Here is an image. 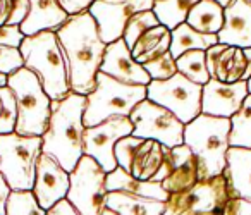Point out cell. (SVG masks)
<instances>
[{"mask_svg":"<svg viewBox=\"0 0 251 215\" xmlns=\"http://www.w3.org/2000/svg\"><path fill=\"white\" fill-rule=\"evenodd\" d=\"M100 71L122 83L131 84H145L147 86L151 81L150 74L143 67V64L138 62L133 57V52L122 38L108 43L105 50L103 60H101Z\"/></svg>","mask_w":251,"mask_h":215,"instance_id":"ac0fdd59","label":"cell"},{"mask_svg":"<svg viewBox=\"0 0 251 215\" xmlns=\"http://www.w3.org/2000/svg\"><path fill=\"white\" fill-rule=\"evenodd\" d=\"M57 36L69 60L71 90L79 95L91 93L97 86V74L107 50L97 21L90 11L71 14L57 29Z\"/></svg>","mask_w":251,"mask_h":215,"instance_id":"6da1fadb","label":"cell"},{"mask_svg":"<svg viewBox=\"0 0 251 215\" xmlns=\"http://www.w3.org/2000/svg\"><path fill=\"white\" fill-rule=\"evenodd\" d=\"M248 97L246 81L226 83L210 78L208 83L203 84L201 95V112L217 117H232L239 107L243 105L244 98Z\"/></svg>","mask_w":251,"mask_h":215,"instance_id":"e0dca14e","label":"cell"},{"mask_svg":"<svg viewBox=\"0 0 251 215\" xmlns=\"http://www.w3.org/2000/svg\"><path fill=\"white\" fill-rule=\"evenodd\" d=\"M200 0H155L153 12L157 14L160 25L174 29L181 23H186L189 11Z\"/></svg>","mask_w":251,"mask_h":215,"instance_id":"83f0119b","label":"cell"},{"mask_svg":"<svg viewBox=\"0 0 251 215\" xmlns=\"http://www.w3.org/2000/svg\"><path fill=\"white\" fill-rule=\"evenodd\" d=\"M230 146L251 148V93L244 98L239 110L230 117Z\"/></svg>","mask_w":251,"mask_h":215,"instance_id":"f1b7e54d","label":"cell"},{"mask_svg":"<svg viewBox=\"0 0 251 215\" xmlns=\"http://www.w3.org/2000/svg\"><path fill=\"white\" fill-rule=\"evenodd\" d=\"M215 2H219V4H220V5H222V7H226V5H227V4H229L230 0H215Z\"/></svg>","mask_w":251,"mask_h":215,"instance_id":"ee69618b","label":"cell"},{"mask_svg":"<svg viewBox=\"0 0 251 215\" xmlns=\"http://www.w3.org/2000/svg\"><path fill=\"white\" fill-rule=\"evenodd\" d=\"M143 67L147 69V73L150 74L151 80H155V81L169 80V78H172L174 74L179 73L177 64H176V57L171 54V50L165 52L164 55L143 64Z\"/></svg>","mask_w":251,"mask_h":215,"instance_id":"e575fe53","label":"cell"},{"mask_svg":"<svg viewBox=\"0 0 251 215\" xmlns=\"http://www.w3.org/2000/svg\"><path fill=\"white\" fill-rule=\"evenodd\" d=\"M229 198L227 179L219 174L184 191L169 193L162 215H224Z\"/></svg>","mask_w":251,"mask_h":215,"instance_id":"9c48e42d","label":"cell"},{"mask_svg":"<svg viewBox=\"0 0 251 215\" xmlns=\"http://www.w3.org/2000/svg\"><path fill=\"white\" fill-rule=\"evenodd\" d=\"M0 98H2V112H0V134H11L16 133L18 126V102L11 86L0 88Z\"/></svg>","mask_w":251,"mask_h":215,"instance_id":"d6a6232c","label":"cell"},{"mask_svg":"<svg viewBox=\"0 0 251 215\" xmlns=\"http://www.w3.org/2000/svg\"><path fill=\"white\" fill-rule=\"evenodd\" d=\"M134 126L129 117H110L97 126L84 129V155L95 159L107 172L117 167L115 160V143L124 136L133 134Z\"/></svg>","mask_w":251,"mask_h":215,"instance_id":"4fadbf2b","label":"cell"},{"mask_svg":"<svg viewBox=\"0 0 251 215\" xmlns=\"http://www.w3.org/2000/svg\"><path fill=\"white\" fill-rule=\"evenodd\" d=\"M230 119L200 114L184 124V145L191 148L200 163V181L219 176L227 165L230 148Z\"/></svg>","mask_w":251,"mask_h":215,"instance_id":"277c9868","label":"cell"},{"mask_svg":"<svg viewBox=\"0 0 251 215\" xmlns=\"http://www.w3.org/2000/svg\"><path fill=\"white\" fill-rule=\"evenodd\" d=\"M95 0H60L62 7L67 11V14H77V12L88 11L90 5L93 4Z\"/></svg>","mask_w":251,"mask_h":215,"instance_id":"ab89813d","label":"cell"},{"mask_svg":"<svg viewBox=\"0 0 251 215\" xmlns=\"http://www.w3.org/2000/svg\"><path fill=\"white\" fill-rule=\"evenodd\" d=\"M203 84L188 80L177 73L169 80L155 81L147 84V98L174 112L184 124L201 114Z\"/></svg>","mask_w":251,"mask_h":215,"instance_id":"8fae6325","label":"cell"},{"mask_svg":"<svg viewBox=\"0 0 251 215\" xmlns=\"http://www.w3.org/2000/svg\"><path fill=\"white\" fill-rule=\"evenodd\" d=\"M105 205L119 215H162L165 210V201L126 191H108Z\"/></svg>","mask_w":251,"mask_h":215,"instance_id":"cb8c5ba5","label":"cell"},{"mask_svg":"<svg viewBox=\"0 0 251 215\" xmlns=\"http://www.w3.org/2000/svg\"><path fill=\"white\" fill-rule=\"evenodd\" d=\"M145 98V84L122 83L98 71L97 86L86 95V107L83 115L84 126H97L110 117H129L133 108Z\"/></svg>","mask_w":251,"mask_h":215,"instance_id":"5b68a950","label":"cell"},{"mask_svg":"<svg viewBox=\"0 0 251 215\" xmlns=\"http://www.w3.org/2000/svg\"><path fill=\"white\" fill-rule=\"evenodd\" d=\"M215 43H219V36L198 31L188 23H181L171 29V54L176 59L188 50H206Z\"/></svg>","mask_w":251,"mask_h":215,"instance_id":"484cf974","label":"cell"},{"mask_svg":"<svg viewBox=\"0 0 251 215\" xmlns=\"http://www.w3.org/2000/svg\"><path fill=\"white\" fill-rule=\"evenodd\" d=\"M69 14L60 0H29V12L21 23V31L26 36L40 31H57L67 21Z\"/></svg>","mask_w":251,"mask_h":215,"instance_id":"44dd1931","label":"cell"},{"mask_svg":"<svg viewBox=\"0 0 251 215\" xmlns=\"http://www.w3.org/2000/svg\"><path fill=\"white\" fill-rule=\"evenodd\" d=\"M107 191H126V193L140 194L145 198H153V200L167 201L169 193L164 189L162 183L158 181H141L138 177L126 172L122 167H115L112 172H107Z\"/></svg>","mask_w":251,"mask_h":215,"instance_id":"603a6c76","label":"cell"},{"mask_svg":"<svg viewBox=\"0 0 251 215\" xmlns=\"http://www.w3.org/2000/svg\"><path fill=\"white\" fill-rule=\"evenodd\" d=\"M224 215H251V201L243 198H229Z\"/></svg>","mask_w":251,"mask_h":215,"instance_id":"74e56055","label":"cell"},{"mask_svg":"<svg viewBox=\"0 0 251 215\" xmlns=\"http://www.w3.org/2000/svg\"><path fill=\"white\" fill-rule=\"evenodd\" d=\"M2 107H4V105H2V98H0V112H2Z\"/></svg>","mask_w":251,"mask_h":215,"instance_id":"bcb514c9","label":"cell"},{"mask_svg":"<svg viewBox=\"0 0 251 215\" xmlns=\"http://www.w3.org/2000/svg\"><path fill=\"white\" fill-rule=\"evenodd\" d=\"M205 54L208 74L213 80L236 83L248 81L251 76V47L241 49L226 43H215L206 49Z\"/></svg>","mask_w":251,"mask_h":215,"instance_id":"9a60e30c","label":"cell"},{"mask_svg":"<svg viewBox=\"0 0 251 215\" xmlns=\"http://www.w3.org/2000/svg\"><path fill=\"white\" fill-rule=\"evenodd\" d=\"M5 84H7V74L0 73V88L5 86Z\"/></svg>","mask_w":251,"mask_h":215,"instance_id":"b9f144b4","label":"cell"},{"mask_svg":"<svg viewBox=\"0 0 251 215\" xmlns=\"http://www.w3.org/2000/svg\"><path fill=\"white\" fill-rule=\"evenodd\" d=\"M42 146V136L19 133L0 134V172L4 174L12 191L33 189Z\"/></svg>","mask_w":251,"mask_h":215,"instance_id":"ba28073f","label":"cell"},{"mask_svg":"<svg viewBox=\"0 0 251 215\" xmlns=\"http://www.w3.org/2000/svg\"><path fill=\"white\" fill-rule=\"evenodd\" d=\"M7 86L18 102V126L16 133L26 136H43L52 115V98L43 90L40 78L23 66L7 76Z\"/></svg>","mask_w":251,"mask_h":215,"instance_id":"8992f818","label":"cell"},{"mask_svg":"<svg viewBox=\"0 0 251 215\" xmlns=\"http://www.w3.org/2000/svg\"><path fill=\"white\" fill-rule=\"evenodd\" d=\"M101 215H119V214H117V212H114V210H110V208L105 207V210L101 212Z\"/></svg>","mask_w":251,"mask_h":215,"instance_id":"7bdbcfd3","label":"cell"},{"mask_svg":"<svg viewBox=\"0 0 251 215\" xmlns=\"http://www.w3.org/2000/svg\"><path fill=\"white\" fill-rule=\"evenodd\" d=\"M47 215H81V214L69 200L64 198V200L57 201L53 207H50L49 210H47Z\"/></svg>","mask_w":251,"mask_h":215,"instance_id":"f35d334b","label":"cell"},{"mask_svg":"<svg viewBox=\"0 0 251 215\" xmlns=\"http://www.w3.org/2000/svg\"><path fill=\"white\" fill-rule=\"evenodd\" d=\"M169 50H171V29L164 25H158L143 33L134 43L131 52L138 62L147 64L157 57L164 55Z\"/></svg>","mask_w":251,"mask_h":215,"instance_id":"d4e9b609","label":"cell"},{"mask_svg":"<svg viewBox=\"0 0 251 215\" xmlns=\"http://www.w3.org/2000/svg\"><path fill=\"white\" fill-rule=\"evenodd\" d=\"M186 23L201 33L217 35L224 25V7L215 0H200L189 11Z\"/></svg>","mask_w":251,"mask_h":215,"instance_id":"4316f807","label":"cell"},{"mask_svg":"<svg viewBox=\"0 0 251 215\" xmlns=\"http://www.w3.org/2000/svg\"><path fill=\"white\" fill-rule=\"evenodd\" d=\"M69 176L71 184L66 200H69L81 215H101L107 207V170L95 159L83 155Z\"/></svg>","mask_w":251,"mask_h":215,"instance_id":"30bf717a","label":"cell"},{"mask_svg":"<svg viewBox=\"0 0 251 215\" xmlns=\"http://www.w3.org/2000/svg\"><path fill=\"white\" fill-rule=\"evenodd\" d=\"M71 184V176L52 155L42 152L36 162L35 172V184H33V193L36 200L40 201L45 210L64 200L67 196Z\"/></svg>","mask_w":251,"mask_h":215,"instance_id":"2e32d148","label":"cell"},{"mask_svg":"<svg viewBox=\"0 0 251 215\" xmlns=\"http://www.w3.org/2000/svg\"><path fill=\"white\" fill-rule=\"evenodd\" d=\"M115 160L126 172L141 181H162L171 174L174 159L172 148L157 139L129 134L115 143Z\"/></svg>","mask_w":251,"mask_h":215,"instance_id":"52a82bcc","label":"cell"},{"mask_svg":"<svg viewBox=\"0 0 251 215\" xmlns=\"http://www.w3.org/2000/svg\"><path fill=\"white\" fill-rule=\"evenodd\" d=\"M29 12V0H0V26L18 25L26 19Z\"/></svg>","mask_w":251,"mask_h":215,"instance_id":"836d02e7","label":"cell"},{"mask_svg":"<svg viewBox=\"0 0 251 215\" xmlns=\"http://www.w3.org/2000/svg\"><path fill=\"white\" fill-rule=\"evenodd\" d=\"M11 193L12 188L5 181L4 174L0 172V215H5V212H7V200L11 196Z\"/></svg>","mask_w":251,"mask_h":215,"instance_id":"60d3db41","label":"cell"},{"mask_svg":"<svg viewBox=\"0 0 251 215\" xmlns=\"http://www.w3.org/2000/svg\"><path fill=\"white\" fill-rule=\"evenodd\" d=\"M5 215H47V210L40 205L31 189H23L11 193Z\"/></svg>","mask_w":251,"mask_h":215,"instance_id":"1f68e13d","label":"cell"},{"mask_svg":"<svg viewBox=\"0 0 251 215\" xmlns=\"http://www.w3.org/2000/svg\"><path fill=\"white\" fill-rule=\"evenodd\" d=\"M129 119L134 126L133 134L157 139L169 148L184 143V122L174 112L155 104L150 98L141 100L133 108Z\"/></svg>","mask_w":251,"mask_h":215,"instance_id":"7c38bea8","label":"cell"},{"mask_svg":"<svg viewBox=\"0 0 251 215\" xmlns=\"http://www.w3.org/2000/svg\"><path fill=\"white\" fill-rule=\"evenodd\" d=\"M226 160L227 165L222 174L227 179L229 196L251 201V148L230 146Z\"/></svg>","mask_w":251,"mask_h":215,"instance_id":"ffe728a7","label":"cell"},{"mask_svg":"<svg viewBox=\"0 0 251 215\" xmlns=\"http://www.w3.org/2000/svg\"><path fill=\"white\" fill-rule=\"evenodd\" d=\"M217 36L219 43L251 47V0H230L224 7V25Z\"/></svg>","mask_w":251,"mask_h":215,"instance_id":"d6986e66","label":"cell"},{"mask_svg":"<svg viewBox=\"0 0 251 215\" xmlns=\"http://www.w3.org/2000/svg\"><path fill=\"white\" fill-rule=\"evenodd\" d=\"M25 33L21 31V26L18 25H2L0 26V45L16 47L19 49L25 40Z\"/></svg>","mask_w":251,"mask_h":215,"instance_id":"8d00e7d4","label":"cell"},{"mask_svg":"<svg viewBox=\"0 0 251 215\" xmlns=\"http://www.w3.org/2000/svg\"><path fill=\"white\" fill-rule=\"evenodd\" d=\"M25 59V67L31 69L40 78L43 90L52 100H62L71 90L69 60L60 43L57 31H40L25 36L19 47Z\"/></svg>","mask_w":251,"mask_h":215,"instance_id":"3957f363","label":"cell"},{"mask_svg":"<svg viewBox=\"0 0 251 215\" xmlns=\"http://www.w3.org/2000/svg\"><path fill=\"white\" fill-rule=\"evenodd\" d=\"M158 25H160V21H158L153 9H150V11H140L134 16H131L129 21L126 23L122 40H124L126 45L129 47V49H133L134 43L138 42V38H140L143 33H147L148 29L155 28V26H158Z\"/></svg>","mask_w":251,"mask_h":215,"instance_id":"4dcf8cb0","label":"cell"},{"mask_svg":"<svg viewBox=\"0 0 251 215\" xmlns=\"http://www.w3.org/2000/svg\"><path fill=\"white\" fill-rule=\"evenodd\" d=\"M25 66V59H23V54L16 47H7V45H0V73L4 74H12L18 69Z\"/></svg>","mask_w":251,"mask_h":215,"instance_id":"d590c367","label":"cell"},{"mask_svg":"<svg viewBox=\"0 0 251 215\" xmlns=\"http://www.w3.org/2000/svg\"><path fill=\"white\" fill-rule=\"evenodd\" d=\"M84 107L86 95L74 91L62 100H52V115L42 136V152L52 155L67 172L84 155Z\"/></svg>","mask_w":251,"mask_h":215,"instance_id":"7a4b0ae2","label":"cell"},{"mask_svg":"<svg viewBox=\"0 0 251 215\" xmlns=\"http://www.w3.org/2000/svg\"><path fill=\"white\" fill-rule=\"evenodd\" d=\"M155 0H95L90 5V14L97 21L98 31L105 43L122 38L126 23L140 11L153 9Z\"/></svg>","mask_w":251,"mask_h":215,"instance_id":"5bb4252c","label":"cell"},{"mask_svg":"<svg viewBox=\"0 0 251 215\" xmlns=\"http://www.w3.org/2000/svg\"><path fill=\"white\" fill-rule=\"evenodd\" d=\"M177 71L184 74L188 80L198 84H206L210 80L208 67H206V54L205 50H188L176 59Z\"/></svg>","mask_w":251,"mask_h":215,"instance_id":"f546056e","label":"cell"},{"mask_svg":"<svg viewBox=\"0 0 251 215\" xmlns=\"http://www.w3.org/2000/svg\"><path fill=\"white\" fill-rule=\"evenodd\" d=\"M172 159H174V165H172L171 174L162 181L164 189L167 193H179V191L195 186L200 181V163L191 148L184 143L174 146Z\"/></svg>","mask_w":251,"mask_h":215,"instance_id":"7402d4cb","label":"cell"},{"mask_svg":"<svg viewBox=\"0 0 251 215\" xmlns=\"http://www.w3.org/2000/svg\"><path fill=\"white\" fill-rule=\"evenodd\" d=\"M246 84H248V93H251V76H250V78H248Z\"/></svg>","mask_w":251,"mask_h":215,"instance_id":"f6af8a7d","label":"cell"}]
</instances>
